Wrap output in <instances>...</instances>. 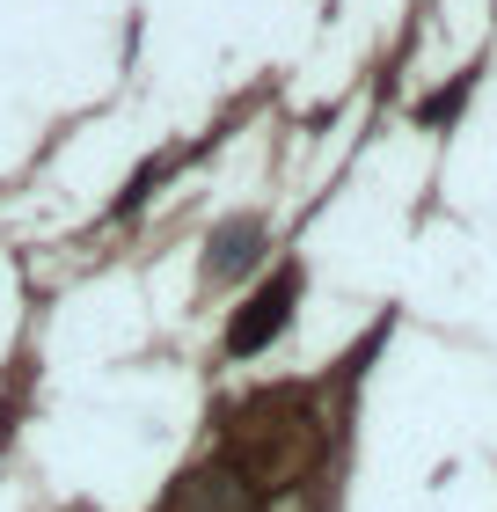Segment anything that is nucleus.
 <instances>
[{"mask_svg": "<svg viewBox=\"0 0 497 512\" xmlns=\"http://www.w3.org/2000/svg\"><path fill=\"white\" fill-rule=\"evenodd\" d=\"M293 300H300V271H278L271 286L256 293L242 315H234V330H227V352H242V359H249V352H264V344H271L278 330H286Z\"/></svg>", "mask_w": 497, "mask_h": 512, "instance_id": "1", "label": "nucleus"}, {"mask_svg": "<svg viewBox=\"0 0 497 512\" xmlns=\"http://www.w3.org/2000/svg\"><path fill=\"white\" fill-rule=\"evenodd\" d=\"M249 242H256V227L242 220V227H227L220 235V256H212V271H242L249 264Z\"/></svg>", "mask_w": 497, "mask_h": 512, "instance_id": "2", "label": "nucleus"}]
</instances>
